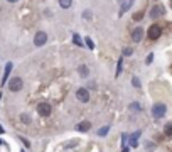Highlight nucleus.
I'll return each mask as SVG.
<instances>
[{
	"instance_id": "f257e3e1",
	"label": "nucleus",
	"mask_w": 172,
	"mask_h": 152,
	"mask_svg": "<svg viewBox=\"0 0 172 152\" xmlns=\"http://www.w3.org/2000/svg\"><path fill=\"white\" fill-rule=\"evenodd\" d=\"M165 113H167L165 103H162V101H155V103L152 105V117L155 118V120L164 118V117H165Z\"/></svg>"
},
{
	"instance_id": "f03ea898",
	"label": "nucleus",
	"mask_w": 172,
	"mask_h": 152,
	"mask_svg": "<svg viewBox=\"0 0 172 152\" xmlns=\"http://www.w3.org/2000/svg\"><path fill=\"white\" fill-rule=\"evenodd\" d=\"M7 86H9L10 91L17 93V91H20V90L24 88V80L20 76H14V78H10V80L7 81Z\"/></svg>"
},
{
	"instance_id": "7ed1b4c3",
	"label": "nucleus",
	"mask_w": 172,
	"mask_h": 152,
	"mask_svg": "<svg viewBox=\"0 0 172 152\" xmlns=\"http://www.w3.org/2000/svg\"><path fill=\"white\" fill-rule=\"evenodd\" d=\"M160 34H162V27L159 26V24H152V26L149 27V31H147V37L150 41H157L160 37Z\"/></svg>"
},
{
	"instance_id": "20e7f679",
	"label": "nucleus",
	"mask_w": 172,
	"mask_h": 152,
	"mask_svg": "<svg viewBox=\"0 0 172 152\" xmlns=\"http://www.w3.org/2000/svg\"><path fill=\"white\" fill-rule=\"evenodd\" d=\"M36 110L41 117H49L52 112V106H51V103H47V101H41V103H37Z\"/></svg>"
},
{
	"instance_id": "39448f33",
	"label": "nucleus",
	"mask_w": 172,
	"mask_h": 152,
	"mask_svg": "<svg viewBox=\"0 0 172 152\" xmlns=\"http://www.w3.org/2000/svg\"><path fill=\"white\" fill-rule=\"evenodd\" d=\"M90 98H91V95H90V90H88V88L81 86V88L76 90V100L78 101H81V103H88Z\"/></svg>"
},
{
	"instance_id": "423d86ee",
	"label": "nucleus",
	"mask_w": 172,
	"mask_h": 152,
	"mask_svg": "<svg viewBox=\"0 0 172 152\" xmlns=\"http://www.w3.org/2000/svg\"><path fill=\"white\" fill-rule=\"evenodd\" d=\"M46 42H47V34H46L44 31L36 32V36H34V46L36 47H42Z\"/></svg>"
},
{
	"instance_id": "0eeeda50",
	"label": "nucleus",
	"mask_w": 172,
	"mask_h": 152,
	"mask_svg": "<svg viewBox=\"0 0 172 152\" xmlns=\"http://www.w3.org/2000/svg\"><path fill=\"white\" fill-rule=\"evenodd\" d=\"M144 34H145V31L142 27H135L132 31V42H135V44L140 42V41L144 39Z\"/></svg>"
},
{
	"instance_id": "6e6552de",
	"label": "nucleus",
	"mask_w": 172,
	"mask_h": 152,
	"mask_svg": "<svg viewBox=\"0 0 172 152\" xmlns=\"http://www.w3.org/2000/svg\"><path fill=\"white\" fill-rule=\"evenodd\" d=\"M74 129H76L78 132L85 134V132H88V130L91 129V122H90V120H83V122H79V124H76V127H74Z\"/></svg>"
},
{
	"instance_id": "1a4fd4ad",
	"label": "nucleus",
	"mask_w": 172,
	"mask_h": 152,
	"mask_svg": "<svg viewBox=\"0 0 172 152\" xmlns=\"http://www.w3.org/2000/svg\"><path fill=\"white\" fill-rule=\"evenodd\" d=\"M140 135H142L140 130H137V132H133L130 135V147H132V149H137L138 147V137H140Z\"/></svg>"
},
{
	"instance_id": "9d476101",
	"label": "nucleus",
	"mask_w": 172,
	"mask_h": 152,
	"mask_svg": "<svg viewBox=\"0 0 172 152\" xmlns=\"http://www.w3.org/2000/svg\"><path fill=\"white\" fill-rule=\"evenodd\" d=\"M160 15H164V9L160 5H154L152 10H150V19H157V17H160Z\"/></svg>"
},
{
	"instance_id": "9b49d317",
	"label": "nucleus",
	"mask_w": 172,
	"mask_h": 152,
	"mask_svg": "<svg viewBox=\"0 0 172 152\" xmlns=\"http://www.w3.org/2000/svg\"><path fill=\"white\" fill-rule=\"evenodd\" d=\"M12 68H14V64L12 63H7L5 64V71H3V78H2V85H5L7 81H9V75H10V71H12Z\"/></svg>"
},
{
	"instance_id": "f8f14e48",
	"label": "nucleus",
	"mask_w": 172,
	"mask_h": 152,
	"mask_svg": "<svg viewBox=\"0 0 172 152\" xmlns=\"http://www.w3.org/2000/svg\"><path fill=\"white\" fill-rule=\"evenodd\" d=\"M78 75L81 78H88L90 76V68H88L86 64H79L78 66Z\"/></svg>"
},
{
	"instance_id": "ddd939ff",
	"label": "nucleus",
	"mask_w": 172,
	"mask_h": 152,
	"mask_svg": "<svg viewBox=\"0 0 172 152\" xmlns=\"http://www.w3.org/2000/svg\"><path fill=\"white\" fill-rule=\"evenodd\" d=\"M128 108H130V112H133V113H142V106H140V103H138V101L130 103Z\"/></svg>"
},
{
	"instance_id": "4468645a",
	"label": "nucleus",
	"mask_w": 172,
	"mask_h": 152,
	"mask_svg": "<svg viewBox=\"0 0 172 152\" xmlns=\"http://www.w3.org/2000/svg\"><path fill=\"white\" fill-rule=\"evenodd\" d=\"M123 59H125L123 56L118 57V63H116V73H115V76H116V78L121 75V71H123Z\"/></svg>"
},
{
	"instance_id": "2eb2a0df",
	"label": "nucleus",
	"mask_w": 172,
	"mask_h": 152,
	"mask_svg": "<svg viewBox=\"0 0 172 152\" xmlns=\"http://www.w3.org/2000/svg\"><path fill=\"white\" fill-rule=\"evenodd\" d=\"M57 3H59L61 9H71V5H73V0H57Z\"/></svg>"
},
{
	"instance_id": "dca6fc26",
	"label": "nucleus",
	"mask_w": 172,
	"mask_h": 152,
	"mask_svg": "<svg viewBox=\"0 0 172 152\" xmlns=\"http://www.w3.org/2000/svg\"><path fill=\"white\" fill-rule=\"evenodd\" d=\"M73 42L76 44L78 47H85V42H83L81 37H79V34H73Z\"/></svg>"
},
{
	"instance_id": "f3484780",
	"label": "nucleus",
	"mask_w": 172,
	"mask_h": 152,
	"mask_svg": "<svg viewBox=\"0 0 172 152\" xmlns=\"http://www.w3.org/2000/svg\"><path fill=\"white\" fill-rule=\"evenodd\" d=\"M164 135L165 137H172V122L165 124V127H164Z\"/></svg>"
},
{
	"instance_id": "a211bd4d",
	"label": "nucleus",
	"mask_w": 172,
	"mask_h": 152,
	"mask_svg": "<svg viewBox=\"0 0 172 152\" xmlns=\"http://www.w3.org/2000/svg\"><path fill=\"white\" fill-rule=\"evenodd\" d=\"M132 5H133V0H130V2H125L123 5H121V9H120V15H123L125 12H127V10H128Z\"/></svg>"
},
{
	"instance_id": "6ab92c4d",
	"label": "nucleus",
	"mask_w": 172,
	"mask_h": 152,
	"mask_svg": "<svg viewBox=\"0 0 172 152\" xmlns=\"http://www.w3.org/2000/svg\"><path fill=\"white\" fill-rule=\"evenodd\" d=\"M108 132H110V125H105V127H101V129L98 130V137H105V135H108Z\"/></svg>"
},
{
	"instance_id": "aec40b11",
	"label": "nucleus",
	"mask_w": 172,
	"mask_h": 152,
	"mask_svg": "<svg viewBox=\"0 0 172 152\" xmlns=\"http://www.w3.org/2000/svg\"><path fill=\"white\" fill-rule=\"evenodd\" d=\"M132 85H133V88L140 90V88H142V81H140V78H138V76H132Z\"/></svg>"
},
{
	"instance_id": "412c9836",
	"label": "nucleus",
	"mask_w": 172,
	"mask_h": 152,
	"mask_svg": "<svg viewBox=\"0 0 172 152\" xmlns=\"http://www.w3.org/2000/svg\"><path fill=\"white\" fill-rule=\"evenodd\" d=\"M144 15H145V12H144V10H140V12H135V14L132 15V19L135 20V22H138V20L144 19Z\"/></svg>"
},
{
	"instance_id": "4be33fe9",
	"label": "nucleus",
	"mask_w": 172,
	"mask_h": 152,
	"mask_svg": "<svg viewBox=\"0 0 172 152\" xmlns=\"http://www.w3.org/2000/svg\"><path fill=\"white\" fill-rule=\"evenodd\" d=\"M85 47L95 49V42H93V39H91V37H86V39H85Z\"/></svg>"
},
{
	"instance_id": "5701e85b",
	"label": "nucleus",
	"mask_w": 172,
	"mask_h": 152,
	"mask_svg": "<svg viewBox=\"0 0 172 152\" xmlns=\"http://www.w3.org/2000/svg\"><path fill=\"white\" fill-rule=\"evenodd\" d=\"M85 20H91V17H93V14H91V10L90 9H86V10H83V15H81Z\"/></svg>"
},
{
	"instance_id": "b1692460",
	"label": "nucleus",
	"mask_w": 172,
	"mask_h": 152,
	"mask_svg": "<svg viewBox=\"0 0 172 152\" xmlns=\"http://www.w3.org/2000/svg\"><path fill=\"white\" fill-rule=\"evenodd\" d=\"M133 54V49L132 47H123V51H121V56H132Z\"/></svg>"
},
{
	"instance_id": "393cba45",
	"label": "nucleus",
	"mask_w": 172,
	"mask_h": 152,
	"mask_svg": "<svg viewBox=\"0 0 172 152\" xmlns=\"http://www.w3.org/2000/svg\"><path fill=\"white\" fill-rule=\"evenodd\" d=\"M20 122H24V124H31V117H29L27 113H20Z\"/></svg>"
},
{
	"instance_id": "a878e982",
	"label": "nucleus",
	"mask_w": 172,
	"mask_h": 152,
	"mask_svg": "<svg viewBox=\"0 0 172 152\" xmlns=\"http://www.w3.org/2000/svg\"><path fill=\"white\" fill-rule=\"evenodd\" d=\"M145 149L149 150V152H152V150L155 149V144H152V142H145Z\"/></svg>"
},
{
	"instance_id": "bb28decb",
	"label": "nucleus",
	"mask_w": 172,
	"mask_h": 152,
	"mask_svg": "<svg viewBox=\"0 0 172 152\" xmlns=\"http://www.w3.org/2000/svg\"><path fill=\"white\" fill-rule=\"evenodd\" d=\"M152 61H154V54L150 52V54L147 56V59H145V64H152Z\"/></svg>"
},
{
	"instance_id": "cd10ccee",
	"label": "nucleus",
	"mask_w": 172,
	"mask_h": 152,
	"mask_svg": "<svg viewBox=\"0 0 172 152\" xmlns=\"http://www.w3.org/2000/svg\"><path fill=\"white\" fill-rule=\"evenodd\" d=\"M20 140H22V144H24V145H26V147H27V149H29V147H31V142H29V140H27V139H24V137H20Z\"/></svg>"
},
{
	"instance_id": "c85d7f7f",
	"label": "nucleus",
	"mask_w": 172,
	"mask_h": 152,
	"mask_svg": "<svg viewBox=\"0 0 172 152\" xmlns=\"http://www.w3.org/2000/svg\"><path fill=\"white\" fill-rule=\"evenodd\" d=\"M121 139H123V140H121V144H123V147H125V144H127V139H128V135H127V134H123V135H121Z\"/></svg>"
},
{
	"instance_id": "c756f323",
	"label": "nucleus",
	"mask_w": 172,
	"mask_h": 152,
	"mask_svg": "<svg viewBox=\"0 0 172 152\" xmlns=\"http://www.w3.org/2000/svg\"><path fill=\"white\" fill-rule=\"evenodd\" d=\"M121 152H130V147H123V150Z\"/></svg>"
},
{
	"instance_id": "7c9ffc66",
	"label": "nucleus",
	"mask_w": 172,
	"mask_h": 152,
	"mask_svg": "<svg viewBox=\"0 0 172 152\" xmlns=\"http://www.w3.org/2000/svg\"><path fill=\"white\" fill-rule=\"evenodd\" d=\"M7 2H9V3H17L19 0H7Z\"/></svg>"
},
{
	"instance_id": "2f4dec72",
	"label": "nucleus",
	"mask_w": 172,
	"mask_h": 152,
	"mask_svg": "<svg viewBox=\"0 0 172 152\" xmlns=\"http://www.w3.org/2000/svg\"><path fill=\"white\" fill-rule=\"evenodd\" d=\"M170 7H172V0H170Z\"/></svg>"
},
{
	"instance_id": "473e14b6",
	"label": "nucleus",
	"mask_w": 172,
	"mask_h": 152,
	"mask_svg": "<svg viewBox=\"0 0 172 152\" xmlns=\"http://www.w3.org/2000/svg\"><path fill=\"white\" fill-rule=\"evenodd\" d=\"M0 144H2V139H0Z\"/></svg>"
},
{
	"instance_id": "72a5a7b5",
	"label": "nucleus",
	"mask_w": 172,
	"mask_h": 152,
	"mask_svg": "<svg viewBox=\"0 0 172 152\" xmlns=\"http://www.w3.org/2000/svg\"><path fill=\"white\" fill-rule=\"evenodd\" d=\"M154 2H159V0H154Z\"/></svg>"
},
{
	"instance_id": "f704fd0d",
	"label": "nucleus",
	"mask_w": 172,
	"mask_h": 152,
	"mask_svg": "<svg viewBox=\"0 0 172 152\" xmlns=\"http://www.w3.org/2000/svg\"><path fill=\"white\" fill-rule=\"evenodd\" d=\"M22 152H24V150H22Z\"/></svg>"
}]
</instances>
